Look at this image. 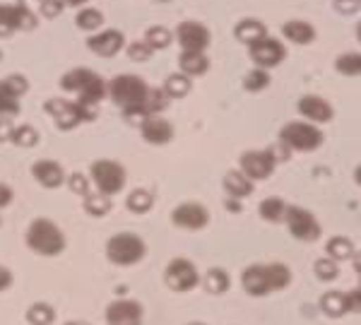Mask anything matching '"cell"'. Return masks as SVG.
Listing matches in <instances>:
<instances>
[{"instance_id":"1","label":"cell","mask_w":361,"mask_h":325,"mask_svg":"<svg viewBox=\"0 0 361 325\" xmlns=\"http://www.w3.org/2000/svg\"><path fill=\"white\" fill-rule=\"evenodd\" d=\"M27 246L29 251L37 255H46V258H54L66 251V234L61 231L54 219L37 217L32 224L27 226Z\"/></svg>"},{"instance_id":"2","label":"cell","mask_w":361,"mask_h":325,"mask_svg":"<svg viewBox=\"0 0 361 325\" xmlns=\"http://www.w3.org/2000/svg\"><path fill=\"white\" fill-rule=\"evenodd\" d=\"M106 94L111 97L116 106H121L126 111V109L133 106H142L149 94V85L140 75H116L111 82L106 85Z\"/></svg>"},{"instance_id":"3","label":"cell","mask_w":361,"mask_h":325,"mask_svg":"<svg viewBox=\"0 0 361 325\" xmlns=\"http://www.w3.org/2000/svg\"><path fill=\"white\" fill-rule=\"evenodd\" d=\"M279 140L287 145L292 152H313L325 142V135L320 125H313L308 121H289L279 128Z\"/></svg>"},{"instance_id":"4","label":"cell","mask_w":361,"mask_h":325,"mask_svg":"<svg viewBox=\"0 0 361 325\" xmlns=\"http://www.w3.org/2000/svg\"><path fill=\"white\" fill-rule=\"evenodd\" d=\"M145 255H147V243L140 239L137 234H130V231L114 234L111 239L106 241V258L111 260L114 265H121V268L140 263Z\"/></svg>"},{"instance_id":"5","label":"cell","mask_w":361,"mask_h":325,"mask_svg":"<svg viewBox=\"0 0 361 325\" xmlns=\"http://www.w3.org/2000/svg\"><path fill=\"white\" fill-rule=\"evenodd\" d=\"M46 114L54 118V123L58 130H73L75 125H80L82 121H94L97 116L90 114L87 109L80 106L78 102L73 99H66V97H54L44 104Z\"/></svg>"},{"instance_id":"6","label":"cell","mask_w":361,"mask_h":325,"mask_svg":"<svg viewBox=\"0 0 361 325\" xmlns=\"http://www.w3.org/2000/svg\"><path fill=\"white\" fill-rule=\"evenodd\" d=\"M90 176H92V181H94L99 193L109 195V198L116 193H121V190L126 188V181H128L123 164H118V161H114V159L92 161Z\"/></svg>"},{"instance_id":"7","label":"cell","mask_w":361,"mask_h":325,"mask_svg":"<svg viewBox=\"0 0 361 325\" xmlns=\"http://www.w3.org/2000/svg\"><path fill=\"white\" fill-rule=\"evenodd\" d=\"M284 224H287L289 234L301 243H313L320 239V234H323V226H320L316 214L308 210V207H301V205L287 207Z\"/></svg>"},{"instance_id":"8","label":"cell","mask_w":361,"mask_h":325,"mask_svg":"<svg viewBox=\"0 0 361 325\" xmlns=\"http://www.w3.org/2000/svg\"><path fill=\"white\" fill-rule=\"evenodd\" d=\"M164 282L173 292H190L200 284V272L188 258H173L164 268Z\"/></svg>"},{"instance_id":"9","label":"cell","mask_w":361,"mask_h":325,"mask_svg":"<svg viewBox=\"0 0 361 325\" xmlns=\"http://www.w3.org/2000/svg\"><path fill=\"white\" fill-rule=\"evenodd\" d=\"M27 90L29 80L20 73L0 80V118H13L20 114V97L27 94Z\"/></svg>"},{"instance_id":"10","label":"cell","mask_w":361,"mask_h":325,"mask_svg":"<svg viewBox=\"0 0 361 325\" xmlns=\"http://www.w3.org/2000/svg\"><path fill=\"white\" fill-rule=\"evenodd\" d=\"M277 164L267 149H246L238 157V171H243L250 181H265L275 173Z\"/></svg>"},{"instance_id":"11","label":"cell","mask_w":361,"mask_h":325,"mask_svg":"<svg viewBox=\"0 0 361 325\" xmlns=\"http://www.w3.org/2000/svg\"><path fill=\"white\" fill-rule=\"evenodd\" d=\"M248 56L255 68L270 70V68H277L279 63L287 58V46L279 42V39H272L270 34H267L265 39H260V42H255L253 46H248Z\"/></svg>"},{"instance_id":"12","label":"cell","mask_w":361,"mask_h":325,"mask_svg":"<svg viewBox=\"0 0 361 325\" xmlns=\"http://www.w3.org/2000/svg\"><path fill=\"white\" fill-rule=\"evenodd\" d=\"M171 224L185 231H200L209 224V210L195 200L180 202L171 210Z\"/></svg>"},{"instance_id":"13","label":"cell","mask_w":361,"mask_h":325,"mask_svg":"<svg viewBox=\"0 0 361 325\" xmlns=\"http://www.w3.org/2000/svg\"><path fill=\"white\" fill-rule=\"evenodd\" d=\"M39 25L37 15L27 5H15V8H0V39H8L15 32H29Z\"/></svg>"},{"instance_id":"14","label":"cell","mask_w":361,"mask_h":325,"mask_svg":"<svg viewBox=\"0 0 361 325\" xmlns=\"http://www.w3.org/2000/svg\"><path fill=\"white\" fill-rule=\"evenodd\" d=\"M173 37L178 39V44H180V49H183V51H202V54H205L209 42H212V37H209V29L202 25V22H197V20H183L176 27Z\"/></svg>"},{"instance_id":"15","label":"cell","mask_w":361,"mask_h":325,"mask_svg":"<svg viewBox=\"0 0 361 325\" xmlns=\"http://www.w3.org/2000/svg\"><path fill=\"white\" fill-rule=\"evenodd\" d=\"M296 111L301 114V118L308 121L313 125H323V123H330L335 118V109L325 97H318V94H304L299 102H296Z\"/></svg>"},{"instance_id":"16","label":"cell","mask_w":361,"mask_h":325,"mask_svg":"<svg viewBox=\"0 0 361 325\" xmlns=\"http://www.w3.org/2000/svg\"><path fill=\"white\" fill-rule=\"evenodd\" d=\"M241 287L248 297L263 299L267 294H272L270 284V272H267V263H250L241 272Z\"/></svg>"},{"instance_id":"17","label":"cell","mask_w":361,"mask_h":325,"mask_svg":"<svg viewBox=\"0 0 361 325\" xmlns=\"http://www.w3.org/2000/svg\"><path fill=\"white\" fill-rule=\"evenodd\" d=\"M109 325H142V306L133 299H116L106 306Z\"/></svg>"},{"instance_id":"18","label":"cell","mask_w":361,"mask_h":325,"mask_svg":"<svg viewBox=\"0 0 361 325\" xmlns=\"http://www.w3.org/2000/svg\"><path fill=\"white\" fill-rule=\"evenodd\" d=\"M123 44H126V37H123V32H118V29H104V32H99L94 37L87 39L90 51H94V54L102 58L116 56L121 49H123Z\"/></svg>"},{"instance_id":"19","label":"cell","mask_w":361,"mask_h":325,"mask_svg":"<svg viewBox=\"0 0 361 325\" xmlns=\"http://www.w3.org/2000/svg\"><path fill=\"white\" fill-rule=\"evenodd\" d=\"M32 176L44 188H58L66 181V171L56 159H37L32 164Z\"/></svg>"},{"instance_id":"20","label":"cell","mask_w":361,"mask_h":325,"mask_svg":"<svg viewBox=\"0 0 361 325\" xmlns=\"http://www.w3.org/2000/svg\"><path fill=\"white\" fill-rule=\"evenodd\" d=\"M140 133H142V137L149 145H166L173 140V125L164 116H149V118L140 125Z\"/></svg>"},{"instance_id":"21","label":"cell","mask_w":361,"mask_h":325,"mask_svg":"<svg viewBox=\"0 0 361 325\" xmlns=\"http://www.w3.org/2000/svg\"><path fill=\"white\" fill-rule=\"evenodd\" d=\"M222 185H224V190H226V198H236V200L248 198V195L253 193V188H255V183L250 181L246 173L238 171V169H229V171H226Z\"/></svg>"},{"instance_id":"22","label":"cell","mask_w":361,"mask_h":325,"mask_svg":"<svg viewBox=\"0 0 361 325\" xmlns=\"http://www.w3.org/2000/svg\"><path fill=\"white\" fill-rule=\"evenodd\" d=\"M282 34L296 46H308L316 42V27L306 20H287L282 25Z\"/></svg>"},{"instance_id":"23","label":"cell","mask_w":361,"mask_h":325,"mask_svg":"<svg viewBox=\"0 0 361 325\" xmlns=\"http://www.w3.org/2000/svg\"><path fill=\"white\" fill-rule=\"evenodd\" d=\"M234 37H236V42L253 46L255 42H260V39L267 37V27L260 20H255V17H243V20L236 22Z\"/></svg>"},{"instance_id":"24","label":"cell","mask_w":361,"mask_h":325,"mask_svg":"<svg viewBox=\"0 0 361 325\" xmlns=\"http://www.w3.org/2000/svg\"><path fill=\"white\" fill-rule=\"evenodd\" d=\"M178 68L188 78H200V75H205L209 70V58L202 51H180Z\"/></svg>"},{"instance_id":"25","label":"cell","mask_w":361,"mask_h":325,"mask_svg":"<svg viewBox=\"0 0 361 325\" xmlns=\"http://www.w3.org/2000/svg\"><path fill=\"white\" fill-rule=\"evenodd\" d=\"M200 284L205 287L207 294H212V297H222V294L229 292L231 277L224 268H209V270H205V275L200 277Z\"/></svg>"},{"instance_id":"26","label":"cell","mask_w":361,"mask_h":325,"mask_svg":"<svg viewBox=\"0 0 361 325\" xmlns=\"http://www.w3.org/2000/svg\"><path fill=\"white\" fill-rule=\"evenodd\" d=\"M318 306L328 318H345L349 313L347 311V294L340 292V289H328V292L320 297Z\"/></svg>"},{"instance_id":"27","label":"cell","mask_w":361,"mask_h":325,"mask_svg":"<svg viewBox=\"0 0 361 325\" xmlns=\"http://www.w3.org/2000/svg\"><path fill=\"white\" fill-rule=\"evenodd\" d=\"M357 253V246H354V241L349 239L345 234H337L333 239H328L325 243V255L328 258H333L335 263H345V260H352V255Z\"/></svg>"},{"instance_id":"28","label":"cell","mask_w":361,"mask_h":325,"mask_svg":"<svg viewBox=\"0 0 361 325\" xmlns=\"http://www.w3.org/2000/svg\"><path fill=\"white\" fill-rule=\"evenodd\" d=\"M287 207H289V202H284L282 198H277V195H270V198H265V200L258 205V214L265 219V222L279 224V222H284V214H287Z\"/></svg>"},{"instance_id":"29","label":"cell","mask_w":361,"mask_h":325,"mask_svg":"<svg viewBox=\"0 0 361 325\" xmlns=\"http://www.w3.org/2000/svg\"><path fill=\"white\" fill-rule=\"evenodd\" d=\"M161 90L166 92L169 99H183V97H188V92L193 90V80H190L188 75H183V73H171L164 80Z\"/></svg>"},{"instance_id":"30","label":"cell","mask_w":361,"mask_h":325,"mask_svg":"<svg viewBox=\"0 0 361 325\" xmlns=\"http://www.w3.org/2000/svg\"><path fill=\"white\" fill-rule=\"evenodd\" d=\"M94 78H97V73L90 70V68H73V70H68L61 78V87L66 92H73V94H78V92L82 90L87 82H92Z\"/></svg>"},{"instance_id":"31","label":"cell","mask_w":361,"mask_h":325,"mask_svg":"<svg viewBox=\"0 0 361 325\" xmlns=\"http://www.w3.org/2000/svg\"><path fill=\"white\" fill-rule=\"evenodd\" d=\"M152 205H154V193H152V190H147V188L130 190V193H128V198H126V207L130 212H135V214L149 212V210H152Z\"/></svg>"},{"instance_id":"32","label":"cell","mask_w":361,"mask_h":325,"mask_svg":"<svg viewBox=\"0 0 361 325\" xmlns=\"http://www.w3.org/2000/svg\"><path fill=\"white\" fill-rule=\"evenodd\" d=\"M142 42L147 44L152 51H161V49H169V46H171L173 34H171V29L164 27V25H152L147 32H145Z\"/></svg>"},{"instance_id":"33","label":"cell","mask_w":361,"mask_h":325,"mask_svg":"<svg viewBox=\"0 0 361 325\" xmlns=\"http://www.w3.org/2000/svg\"><path fill=\"white\" fill-rule=\"evenodd\" d=\"M333 66L345 78H357V75H361V54L359 51H345V54L335 58Z\"/></svg>"},{"instance_id":"34","label":"cell","mask_w":361,"mask_h":325,"mask_svg":"<svg viewBox=\"0 0 361 325\" xmlns=\"http://www.w3.org/2000/svg\"><path fill=\"white\" fill-rule=\"evenodd\" d=\"M267 272H270L272 292H284V289H289V284L294 280V275L287 263H277V260L275 263H267Z\"/></svg>"},{"instance_id":"35","label":"cell","mask_w":361,"mask_h":325,"mask_svg":"<svg viewBox=\"0 0 361 325\" xmlns=\"http://www.w3.org/2000/svg\"><path fill=\"white\" fill-rule=\"evenodd\" d=\"M56 321V309L51 304L37 301L27 309V323L29 325H54Z\"/></svg>"},{"instance_id":"36","label":"cell","mask_w":361,"mask_h":325,"mask_svg":"<svg viewBox=\"0 0 361 325\" xmlns=\"http://www.w3.org/2000/svg\"><path fill=\"white\" fill-rule=\"evenodd\" d=\"M85 210L92 214V217H104V214H109L111 212V198L109 195H104V193H87L85 195Z\"/></svg>"},{"instance_id":"37","label":"cell","mask_w":361,"mask_h":325,"mask_svg":"<svg viewBox=\"0 0 361 325\" xmlns=\"http://www.w3.org/2000/svg\"><path fill=\"white\" fill-rule=\"evenodd\" d=\"M270 87V73L263 70V68H250V70L243 75V90L246 92H263Z\"/></svg>"},{"instance_id":"38","label":"cell","mask_w":361,"mask_h":325,"mask_svg":"<svg viewBox=\"0 0 361 325\" xmlns=\"http://www.w3.org/2000/svg\"><path fill=\"white\" fill-rule=\"evenodd\" d=\"M313 275H316L320 282H335L337 277H340V263H335L333 258L323 255V258H318L316 263H313Z\"/></svg>"},{"instance_id":"39","label":"cell","mask_w":361,"mask_h":325,"mask_svg":"<svg viewBox=\"0 0 361 325\" xmlns=\"http://www.w3.org/2000/svg\"><path fill=\"white\" fill-rule=\"evenodd\" d=\"M10 142L17 145V147H34V145L39 142V130L34 125H15V130H13V135H10Z\"/></svg>"},{"instance_id":"40","label":"cell","mask_w":361,"mask_h":325,"mask_svg":"<svg viewBox=\"0 0 361 325\" xmlns=\"http://www.w3.org/2000/svg\"><path fill=\"white\" fill-rule=\"evenodd\" d=\"M169 102L171 99H169L161 87H149V94H147V99H145V109L149 111V116H159L161 111H166Z\"/></svg>"},{"instance_id":"41","label":"cell","mask_w":361,"mask_h":325,"mask_svg":"<svg viewBox=\"0 0 361 325\" xmlns=\"http://www.w3.org/2000/svg\"><path fill=\"white\" fill-rule=\"evenodd\" d=\"M104 22V15L102 10L97 8H82L78 13V17H75V25H78L80 29H85V32H92V29H99Z\"/></svg>"},{"instance_id":"42","label":"cell","mask_w":361,"mask_h":325,"mask_svg":"<svg viewBox=\"0 0 361 325\" xmlns=\"http://www.w3.org/2000/svg\"><path fill=\"white\" fill-rule=\"evenodd\" d=\"M152 54H154V51L149 49V46L145 44L142 39H137V42L128 44V58H130V61H135V63L149 61V58H152Z\"/></svg>"},{"instance_id":"43","label":"cell","mask_w":361,"mask_h":325,"mask_svg":"<svg viewBox=\"0 0 361 325\" xmlns=\"http://www.w3.org/2000/svg\"><path fill=\"white\" fill-rule=\"evenodd\" d=\"M68 185H70V190H73L75 195H80V198H85V195L90 193V178H87L85 173H80V171L70 173Z\"/></svg>"},{"instance_id":"44","label":"cell","mask_w":361,"mask_h":325,"mask_svg":"<svg viewBox=\"0 0 361 325\" xmlns=\"http://www.w3.org/2000/svg\"><path fill=\"white\" fill-rule=\"evenodd\" d=\"M123 118H126V123H130V125H142L145 121L149 118V111L145 109V104L142 106H133V109H126L123 111Z\"/></svg>"},{"instance_id":"45","label":"cell","mask_w":361,"mask_h":325,"mask_svg":"<svg viewBox=\"0 0 361 325\" xmlns=\"http://www.w3.org/2000/svg\"><path fill=\"white\" fill-rule=\"evenodd\" d=\"M267 152L272 154L275 164H282V161H289V159H292V149H289L282 140H277L275 145H272V147H267Z\"/></svg>"},{"instance_id":"46","label":"cell","mask_w":361,"mask_h":325,"mask_svg":"<svg viewBox=\"0 0 361 325\" xmlns=\"http://www.w3.org/2000/svg\"><path fill=\"white\" fill-rule=\"evenodd\" d=\"M345 294H347V311L361 316V287L349 289V292H345Z\"/></svg>"},{"instance_id":"47","label":"cell","mask_w":361,"mask_h":325,"mask_svg":"<svg viewBox=\"0 0 361 325\" xmlns=\"http://www.w3.org/2000/svg\"><path fill=\"white\" fill-rule=\"evenodd\" d=\"M361 8V0H335V10L342 15H354L359 13Z\"/></svg>"},{"instance_id":"48","label":"cell","mask_w":361,"mask_h":325,"mask_svg":"<svg viewBox=\"0 0 361 325\" xmlns=\"http://www.w3.org/2000/svg\"><path fill=\"white\" fill-rule=\"evenodd\" d=\"M39 8H42L44 17H56L63 10V0H42Z\"/></svg>"},{"instance_id":"49","label":"cell","mask_w":361,"mask_h":325,"mask_svg":"<svg viewBox=\"0 0 361 325\" xmlns=\"http://www.w3.org/2000/svg\"><path fill=\"white\" fill-rule=\"evenodd\" d=\"M15 125L10 118H0V142H10V135H13Z\"/></svg>"},{"instance_id":"50","label":"cell","mask_w":361,"mask_h":325,"mask_svg":"<svg viewBox=\"0 0 361 325\" xmlns=\"http://www.w3.org/2000/svg\"><path fill=\"white\" fill-rule=\"evenodd\" d=\"M15 282L13 272H10V268H5V265H0V292H5V289H10Z\"/></svg>"},{"instance_id":"51","label":"cell","mask_w":361,"mask_h":325,"mask_svg":"<svg viewBox=\"0 0 361 325\" xmlns=\"http://www.w3.org/2000/svg\"><path fill=\"white\" fill-rule=\"evenodd\" d=\"M10 202H13V188L5 185V183H0V207L10 205Z\"/></svg>"},{"instance_id":"52","label":"cell","mask_w":361,"mask_h":325,"mask_svg":"<svg viewBox=\"0 0 361 325\" xmlns=\"http://www.w3.org/2000/svg\"><path fill=\"white\" fill-rule=\"evenodd\" d=\"M224 207H226L229 212H234V214H238V212L243 210L241 200H236V198H226V200H224Z\"/></svg>"},{"instance_id":"53","label":"cell","mask_w":361,"mask_h":325,"mask_svg":"<svg viewBox=\"0 0 361 325\" xmlns=\"http://www.w3.org/2000/svg\"><path fill=\"white\" fill-rule=\"evenodd\" d=\"M352 268L357 272V277H361V248L352 255Z\"/></svg>"},{"instance_id":"54","label":"cell","mask_w":361,"mask_h":325,"mask_svg":"<svg viewBox=\"0 0 361 325\" xmlns=\"http://www.w3.org/2000/svg\"><path fill=\"white\" fill-rule=\"evenodd\" d=\"M15 5H25V0H0V8H15Z\"/></svg>"},{"instance_id":"55","label":"cell","mask_w":361,"mask_h":325,"mask_svg":"<svg viewBox=\"0 0 361 325\" xmlns=\"http://www.w3.org/2000/svg\"><path fill=\"white\" fill-rule=\"evenodd\" d=\"M66 5H73V8H80V5H85L87 0H63Z\"/></svg>"},{"instance_id":"56","label":"cell","mask_w":361,"mask_h":325,"mask_svg":"<svg viewBox=\"0 0 361 325\" xmlns=\"http://www.w3.org/2000/svg\"><path fill=\"white\" fill-rule=\"evenodd\" d=\"M354 183L361 185V164L357 166V169H354Z\"/></svg>"},{"instance_id":"57","label":"cell","mask_w":361,"mask_h":325,"mask_svg":"<svg viewBox=\"0 0 361 325\" xmlns=\"http://www.w3.org/2000/svg\"><path fill=\"white\" fill-rule=\"evenodd\" d=\"M66 325H90V323H85V321H68Z\"/></svg>"},{"instance_id":"58","label":"cell","mask_w":361,"mask_h":325,"mask_svg":"<svg viewBox=\"0 0 361 325\" xmlns=\"http://www.w3.org/2000/svg\"><path fill=\"white\" fill-rule=\"evenodd\" d=\"M357 39L361 42V20H359V25H357Z\"/></svg>"},{"instance_id":"59","label":"cell","mask_w":361,"mask_h":325,"mask_svg":"<svg viewBox=\"0 0 361 325\" xmlns=\"http://www.w3.org/2000/svg\"><path fill=\"white\" fill-rule=\"evenodd\" d=\"M185 325H207V323H200V321H193V323H185Z\"/></svg>"},{"instance_id":"60","label":"cell","mask_w":361,"mask_h":325,"mask_svg":"<svg viewBox=\"0 0 361 325\" xmlns=\"http://www.w3.org/2000/svg\"><path fill=\"white\" fill-rule=\"evenodd\" d=\"M159 3H169V0H159Z\"/></svg>"},{"instance_id":"61","label":"cell","mask_w":361,"mask_h":325,"mask_svg":"<svg viewBox=\"0 0 361 325\" xmlns=\"http://www.w3.org/2000/svg\"><path fill=\"white\" fill-rule=\"evenodd\" d=\"M359 287H361V277H359Z\"/></svg>"},{"instance_id":"62","label":"cell","mask_w":361,"mask_h":325,"mask_svg":"<svg viewBox=\"0 0 361 325\" xmlns=\"http://www.w3.org/2000/svg\"><path fill=\"white\" fill-rule=\"evenodd\" d=\"M0 58H3V51H0Z\"/></svg>"},{"instance_id":"63","label":"cell","mask_w":361,"mask_h":325,"mask_svg":"<svg viewBox=\"0 0 361 325\" xmlns=\"http://www.w3.org/2000/svg\"><path fill=\"white\" fill-rule=\"evenodd\" d=\"M39 3H42V0H39Z\"/></svg>"}]
</instances>
